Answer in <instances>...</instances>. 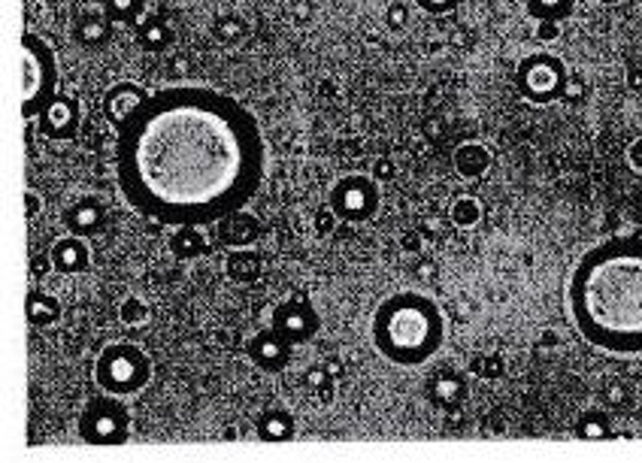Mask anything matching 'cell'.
I'll list each match as a JSON object with an SVG mask.
<instances>
[{
    "label": "cell",
    "instance_id": "cell-26",
    "mask_svg": "<svg viewBox=\"0 0 642 463\" xmlns=\"http://www.w3.org/2000/svg\"><path fill=\"white\" fill-rule=\"evenodd\" d=\"M119 318H122L128 327L146 325L148 321V306L143 297H124L122 306H119Z\"/></svg>",
    "mask_w": 642,
    "mask_h": 463
},
{
    "label": "cell",
    "instance_id": "cell-10",
    "mask_svg": "<svg viewBox=\"0 0 642 463\" xmlns=\"http://www.w3.org/2000/svg\"><path fill=\"white\" fill-rule=\"evenodd\" d=\"M291 349L295 342H288L276 327H267L258 337L248 339V358L258 363L264 373H283L291 361Z\"/></svg>",
    "mask_w": 642,
    "mask_h": 463
},
{
    "label": "cell",
    "instance_id": "cell-30",
    "mask_svg": "<svg viewBox=\"0 0 642 463\" xmlns=\"http://www.w3.org/2000/svg\"><path fill=\"white\" fill-rule=\"evenodd\" d=\"M540 39H555L557 37V22H540V31H536Z\"/></svg>",
    "mask_w": 642,
    "mask_h": 463
},
{
    "label": "cell",
    "instance_id": "cell-15",
    "mask_svg": "<svg viewBox=\"0 0 642 463\" xmlns=\"http://www.w3.org/2000/svg\"><path fill=\"white\" fill-rule=\"evenodd\" d=\"M219 237L228 246H234V249H248L255 242V237H258V218L236 210V213L219 222Z\"/></svg>",
    "mask_w": 642,
    "mask_h": 463
},
{
    "label": "cell",
    "instance_id": "cell-20",
    "mask_svg": "<svg viewBox=\"0 0 642 463\" xmlns=\"http://www.w3.org/2000/svg\"><path fill=\"white\" fill-rule=\"evenodd\" d=\"M228 275L236 282H255L261 275V258L252 249H236L228 258Z\"/></svg>",
    "mask_w": 642,
    "mask_h": 463
},
{
    "label": "cell",
    "instance_id": "cell-4",
    "mask_svg": "<svg viewBox=\"0 0 642 463\" xmlns=\"http://www.w3.org/2000/svg\"><path fill=\"white\" fill-rule=\"evenodd\" d=\"M58 94V64L49 43L25 31L22 37V115L25 122L40 118V113Z\"/></svg>",
    "mask_w": 642,
    "mask_h": 463
},
{
    "label": "cell",
    "instance_id": "cell-18",
    "mask_svg": "<svg viewBox=\"0 0 642 463\" xmlns=\"http://www.w3.org/2000/svg\"><path fill=\"white\" fill-rule=\"evenodd\" d=\"M27 318L31 325L37 327H49L62 318V303L58 297H52L46 291H31L27 294Z\"/></svg>",
    "mask_w": 642,
    "mask_h": 463
},
{
    "label": "cell",
    "instance_id": "cell-21",
    "mask_svg": "<svg viewBox=\"0 0 642 463\" xmlns=\"http://www.w3.org/2000/svg\"><path fill=\"white\" fill-rule=\"evenodd\" d=\"M524 7L536 22H561L573 13L576 0H524Z\"/></svg>",
    "mask_w": 642,
    "mask_h": 463
},
{
    "label": "cell",
    "instance_id": "cell-17",
    "mask_svg": "<svg viewBox=\"0 0 642 463\" xmlns=\"http://www.w3.org/2000/svg\"><path fill=\"white\" fill-rule=\"evenodd\" d=\"M255 430L264 442H288L295 437V418L288 409H267L255 421Z\"/></svg>",
    "mask_w": 642,
    "mask_h": 463
},
{
    "label": "cell",
    "instance_id": "cell-28",
    "mask_svg": "<svg viewBox=\"0 0 642 463\" xmlns=\"http://www.w3.org/2000/svg\"><path fill=\"white\" fill-rule=\"evenodd\" d=\"M424 13H433V15H443V13H452L457 7V0H416Z\"/></svg>",
    "mask_w": 642,
    "mask_h": 463
},
{
    "label": "cell",
    "instance_id": "cell-19",
    "mask_svg": "<svg viewBox=\"0 0 642 463\" xmlns=\"http://www.w3.org/2000/svg\"><path fill=\"white\" fill-rule=\"evenodd\" d=\"M170 246H174L176 258H200L203 251H210L207 239H203V234H200V227H195V225L176 227Z\"/></svg>",
    "mask_w": 642,
    "mask_h": 463
},
{
    "label": "cell",
    "instance_id": "cell-11",
    "mask_svg": "<svg viewBox=\"0 0 642 463\" xmlns=\"http://www.w3.org/2000/svg\"><path fill=\"white\" fill-rule=\"evenodd\" d=\"M40 131L49 139H70L79 131V103L70 94H55L40 113Z\"/></svg>",
    "mask_w": 642,
    "mask_h": 463
},
{
    "label": "cell",
    "instance_id": "cell-8",
    "mask_svg": "<svg viewBox=\"0 0 642 463\" xmlns=\"http://www.w3.org/2000/svg\"><path fill=\"white\" fill-rule=\"evenodd\" d=\"M328 203L343 222H370L379 210V185L370 176H346L331 189Z\"/></svg>",
    "mask_w": 642,
    "mask_h": 463
},
{
    "label": "cell",
    "instance_id": "cell-7",
    "mask_svg": "<svg viewBox=\"0 0 642 463\" xmlns=\"http://www.w3.org/2000/svg\"><path fill=\"white\" fill-rule=\"evenodd\" d=\"M516 76H519L521 94L531 103H552L567 91V70H564V64L557 61L555 55H545V52L528 55L519 64V74Z\"/></svg>",
    "mask_w": 642,
    "mask_h": 463
},
{
    "label": "cell",
    "instance_id": "cell-3",
    "mask_svg": "<svg viewBox=\"0 0 642 463\" xmlns=\"http://www.w3.org/2000/svg\"><path fill=\"white\" fill-rule=\"evenodd\" d=\"M445 318L440 306L419 291L391 294L373 315V346L397 366H421L440 351Z\"/></svg>",
    "mask_w": 642,
    "mask_h": 463
},
{
    "label": "cell",
    "instance_id": "cell-16",
    "mask_svg": "<svg viewBox=\"0 0 642 463\" xmlns=\"http://www.w3.org/2000/svg\"><path fill=\"white\" fill-rule=\"evenodd\" d=\"M491 163H495V158H491V151L485 149L482 143H464V146H457L455 170L464 179H479V176L491 170Z\"/></svg>",
    "mask_w": 642,
    "mask_h": 463
},
{
    "label": "cell",
    "instance_id": "cell-27",
    "mask_svg": "<svg viewBox=\"0 0 642 463\" xmlns=\"http://www.w3.org/2000/svg\"><path fill=\"white\" fill-rule=\"evenodd\" d=\"M576 437L579 439H606L609 437V425H606L604 415H597V413L582 415L579 425H576Z\"/></svg>",
    "mask_w": 642,
    "mask_h": 463
},
{
    "label": "cell",
    "instance_id": "cell-5",
    "mask_svg": "<svg viewBox=\"0 0 642 463\" xmlns=\"http://www.w3.org/2000/svg\"><path fill=\"white\" fill-rule=\"evenodd\" d=\"M95 382L100 391L115 394V397L140 394L152 382V361L134 342H110L98 354Z\"/></svg>",
    "mask_w": 642,
    "mask_h": 463
},
{
    "label": "cell",
    "instance_id": "cell-14",
    "mask_svg": "<svg viewBox=\"0 0 642 463\" xmlns=\"http://www.w3.org/2000/svg\"><path fill=\"white\" fill-rule=\"evenodd\" d=\"M49 261L58 273H67V275L86 273L88 263H91V251H88L86 239L70 234V237L58 239V242L52 246Z\"/></svg>",
    "mask_w": 642,
    "mask_h": 463
},
{
    "label": "cell",
    "instance_id": "cell-2",
    "mask_svg": "<svg viewBox=\"0 0 642 463\" xmlns=\"http://www.w3.org/2000/svg\"><path fill=\"white\" fill-rule=\"evenodd\" d=\"M573 325L594 349L642 351V239L621 237L582 255L569 275Z\"/></svg>",
    "mask_w": 642,
    "mask_h": 463
},
{
    "label": "cell",
    "instance_id": "cell-22",
    "mask_svg": "<svg viewBox=\"0 0 642 463\" xmlns=\"http://www.w3.org/2000/svg\"><path fill=\"white\" fill-rule=\"evenodd\" d=\"M103 13L112 22H134L143 13V0H103Z\"/></svg>",
    "mask_w": 642,
    "mask_h": 463
},
{
    "label": "cell",
    "instance_id": "cell-6",
    "mask_svg": "<svg viewBox=\"0 0 642 463\" xmlns=\"http://www.w3.org/2000/svg\"><path fill=\"white\" fill-rule=\"evenodd\" d=\"M79 437L91 445H124L131 437V413L115 394L88 403L79 415Z\"/></svg>",
    "mask_w": 642,
    "mask_h": 463
},
{
    "label": "cell",
    "instance_id": "cell-31",
    "mask_svg": "<svg viewBox=\"0 0 642 463\" xmlns=\"http://www.w3.org/2000/svg\"><path fill=\"white\" fill-rule=\"evenodd\" d=\"M594 3H618V0H594Z\"/></svg>",
    "mask_w": 642,
    "mask_h": 463
},
{
    "label": "cell",
    "instance_id": "cell-9",
    "mask_svg": "<svg viewBox=\"0 0 642 463\" xmlns=\"http://www.w3.org/2000/svg\"><path fill=\"white\" fill-rule=\"evenodd\" d=\"M273 327L283 334L288 342H309L319 334V315L309 306L307 297H291L273 313Z\"/></svg>",
    "mask_w": 642,
    "mask_h": 463
},
{
    "label": "cell",
    "instance_id": "cell-24",
    "mask_svg": "<svg viewBox=\"0 0 642 463\" xmlns=\"http://www.w3.org/2000/svg\"><path fill=\"white\" fill-rule=\"evenodd\" d=\"M140 43H143L148 52L164 49V46L170 43V27L152 19V22H146V25L140 27Z\"/></svg>",
    "mask_w": 642,
    "mask_h": 463
},
{
    "label": "cell",
    "instance_id": "cell-25",
    "mask_svg": "<svg viewBox=\"0 0 642 463\" xmlns=\"http://www.w3.org/2000/svg\"><path fill=\"white\" fill-rule=\"evenodd\" d=\"M464 397V385H461V379L457 376H443L433 382V400L443 403V406H452Z\"/></svg>",
    "mask_w": 642,
    "mask_h": 463
},
{
    "label": "cell",
    "instance_id": "cell-12",
    "mask_svg": "<svg viewBox=\"0 0 642 463\" xmlns=\"http://www.w3.org/2000/svg\"><path fill=\"white\" fill-rule=\"evenodd\" d=\"M148 101L146 88L134 86V82H115V86L103 94V115L112 127L128 125V118Z\"/></svg>",
    "mask_w": 642,
    "mask_h": 463
},
{
    "label": "cell",
    "instance_id": "cell-29",
    "mask_svg": "<svg viewBox=\"0 0 642 463\" xmlns=\"http://www.w3.org/2000/svg\"><path fill=\"white\" fill-rule=\"evenodd\" d=\"M628 161H630V167H633V170H640V173H642V139H633V143H630Z\"/></svg>",
    "mask_w": 642,
    "mask_h": 463
},
{
    "label": "cell",
    "instance_id": "cell-13",
    "mask_svg": "<svg viewBox=\"0 0 642 463\" xmlns=\"http://www.w3.org/2000/svg\"><path fill=\"white\" fill-rule=\"evenodd\" d=\"M107 225V210L98 197H79L74 206L64 210V227L74 234V237H95Z\"/></svg>",
    "mask_w": 642,
    "mask_h": 463
},
{
    "label": "cell",
    "instance_id": "cell-1",
    "mask_svg": "<svg viewBox=\"0 0 642 463\" xmlns=\"http://www.w3.org/2000/svg\"><path fill=\"white\" fill-rule=\"evenodd\" d=\"M267 170L258 118L207 86L148 94L115 139L128 206L160 225H212L255 197Z\"/></svg>",
    "mask_w": 642,
    "mask_h": 463
},
{
    "label": "cell",
    "instance_id": "cell-23",
    "mask_svg": "<svg viewBox=\"0 0 642 463\" xmlns=\"http://www.w3.org/2000/svg\"><path fill=\"white\" fill-rule=\"evenodd\" d=\"M479 218H482V206L476 197H457V201L452 203V222H455L457 227L479 225Z\"/></svg>",
    "mask_w": 642,
    "mask_h": 463
}]
</instances>
